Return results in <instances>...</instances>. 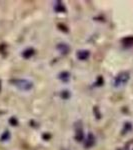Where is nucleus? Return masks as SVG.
<instances>
[{
  "label": "nucleus",
  "mask_w": 133,
  "mask_h": 150,
  "mask_svg": "<svg viewBox=\"0 0 133 150\" xmlns=\"http://www.w3.org/2000/svg\"><path fill=\"white\" fill-rule=\"evenodd\" d=\"M9 83L15 86L18 90L24 91V92H28L33 88V82L28 80V79L23 78H13L9 80Z\"/></svg>",
  "instance_id": "nucleus-1"
},
{
  "label": "nucleus",
  "mask_w": 133,
  "mask_h": 150,
  "mask_svg": "<svg viewBox=\"0 0 133 150\" xmlns=\"http://www.w3.org/2000/svg\"><path fill=\"white\" fill-rule=\"evenodd\" d=\"M130 79V73L128 71H122L118 73L113 79V86L115 88H119V87L124 86L125 84L129 81Z\"/></svg>",
  "instance_id": "nucleus-2"
},
{
  "label": "nucleus",
  "mask_w": 133,
  "mask_h": 150,
  "mask_svg": "<svg viewBox=\"0 0 133 150\" xmlns=\"http://www.w3.org/2000/svg\"><path fill=\"white\" fill-rule=\"evenodd\" d=\"M57 26H58V28H59L60 30H61V31H63V32H65V33H67V32H68V31H69V30H68V28H67L66 26L64 25V24L59 23Z\"/></svg>",
  "instance_id": "nucleus-16"
},
{
  "label": "nucleus",
  "mask_w": 133,
  "mask_h": 150,
  "mask_svg": "<svg viewBox=\"0 0 133 150\" xmlns=\"http://www.w3.org/2000/svg\"><path fill=\"white\" fill-rule=\"evenodd\" d=\"M10 137H11L10 131H9V130H5V131L2 133L1 138H0V140H1L2 142H5V141H8V140L10 139Z\"/></svg>",
  "instance_id": "nucleus-10"
},
{
  "label": "nucleus",
  "mask_w": 133,
  "mask_h": 150,
  "mask_svg": "<svg viewBox=\"0 0 133 150\" xmlns=\"http://www.w3.org/2000/svg\"><path fill=\"white\" fill-rule=\"evenodd\" d=\"M9 123H10V125H12V126H17L18 120L15 118V116H12V117H10V119H9Z\"/></svg>",
  "instance_id": "nucleus-15"
},
{
  "label": "nucleus",
  "mask_w": 133,
  "mask_h": 150,
  "mask_svg": "<svg viewBox=\"0 0 133 150\" xmlns=\"http://www.w3.org/2000/svg\"><path fill=\"white\" fill-rule=\"evenodd\" d=\"M58 78H59L62 82H65V83H66V82H68L70 79V73L68 71H62L58 74Z\"/></svg>",
  "instance_id": "nucleus-9"
},
{
  "label": "nucleus",
  "mask_w": 133,
  "mask_h": 150,
  "mask_svg": "<svg viewBox=\"0 0 133 150\" xmlns=\"http://www.w3.org/2000/svg\"><path fill=\"white\" fill-rule=\"evenodd\" d=\"M123 42L128 43V44H133V37H127L123 39Z\"/></svg>",
  "instance_id": "nucleus-18"
},
{
  "label": "nucleus",
  "mask_w": 133,
  "mask_h": 150,
  "mask_svg": "<svg viewBox=\"0 0 133 150\" xmlns=\"http://www.w3.org/2000/svg\"><path fill=\"white\" fill-rule=\"evenodd\" d=\"M56 49L61 53L62 55H66V54H68L70 51V46L67 44V43L61 42V43H58L57 44Z\"/></svg>",
  "instance_id": "nucleus-6"
},
{
  "label": "nucleus",
  "mask_w": 133,
  "mask_h": 150,
  "mask_svg": "<svg viewBox=\"0 0 133 150\" xmlns=\"http://www.w3.org/2000/svg\"><path fill=\"white\" fill-rule=\"evenodd\" d=\"M93 111H94V114H95V115H96V117H97V119H100L101 114H100V112H99V109H98L97 106H95V107H94Z\"/></svg>",
  "instance_id": "nucleus-17"
},
{
  "label": "nucleus",
  "mask_w": 133,
  "mask_h": 150,
  "mask_svg": "<svg viewBox=\"0 0 133 150\" xmlns=\"http://www.w3.org/2000/svg\"><path fill=\"white\" fill-rule=\"evenodd\" d=\"M34 54H35L34 48H27V49L24 50L21 55H22V57L25 58V59H29V58H31Z\"/></svg>",
  "instance_id": "nucleus-8"
},
{
  "label": "nucleus",
  "mask_w": 133,
  "mask_h": 150,
  "mask_svg": "<svg viewBox=\"0 0 133 150\" xmlns=\"http://www.w3.org/2000/svg\"><path fill=\"white\" fill-rule=\"evenodd\" d=\"M54 11L57 13H65L66 12V7L61 1H56L54 3Z\"/></svg>",
  "instance_id": "nucleus-7"
},
{
  "label": "nucleus",
  "mask_w": 133,
  "mask_h": 150,
  "mask_svg": "<svg viewBox=\"0 0 133 150\" xmlns=\"http://www.w3.org/2000/svg\"><path fill=\"white\" fill-rule=\"evenodd\" d=\"M117 150H133V141L128 142L125 146L121 147V148H118Z\"/></svg>",
  "instance_id": "nucleus-11"
},
{
  "label": "nucleus",
  "mask_w": 133,
  "mask_h": 150,
  "mask_svg": "<svg viewBox=\"0 0 133 150\" xmlns=\"http://www.w3.org/2000/svg\"><path fill=\"white\" fill-rule=\"evenodd\" d=\"M43 139H44V140H47V139H49L50 138V137H51V135H50V134H46V133H45V134H43Z\"/></svg>",
  "instance_id": "nucleus-19"
},
{
  "label": "nucleus",
  "mask_w": 133,
  "mask_h": 150,
  "mask_svg": "<svg viewBox=\"0 0 133 150\" xmlns=\"http://www.w3.org/2000/svg\"><path fill=\"white\" fill-rule=\"evenodd\" d=\"M60 97L63 98V99H68L70 97V92H69L68 90L61 91V93H60Z\"/></svg>",
  "instance_id": "nucleus-14"
},
{
  "label": "nucleus",
  "mask_w": 133,
  "mask_h": 150,
  "mask_svg": "<svg viewBox=\"0 0 133 150\" xmlns=\"http://www.w3.org/2000/svg\"><path fill=\"white\" fill-rule=\"evenodd\" d=\"M131 128H132V125H131V123H129V122H126L124 124V128H123V130H122V132H123V134L124 133H126V131H130L131 130Z\"/></svg>",
  "instance_id": "nucleus-13"
},
{
  "label": "nucleus",
  "mask_w": 133,
  "mask_h": 150,
  "mask_svg": "<svg viewBox=\"0 0 133 150\" xmlns=\"http://www.w3.org/2000/svg\"><path fill=\"white\" fill-rule=\"evenodd\" d=\"M103 84H104V79H103L102 76H98L97 79H96L95 83H94V85L95 86H102Z\"/></svg>",
  "instance_id": "nucleus-12"
},
{
  "label": "nucleus",
  "mask_w": 133,
  "mask_h": 150,
  "mask_svg": "<svg viewBox=\"0 0 133 150\" xmlns=\"http://www.w3.org/2000/svg\"><path fill=\"white\" fill-rule=\"evenodd\" d=\"M76 57L78 60H81V61H85V60L88 59L90 57V51L86 49H82V50H78L76 52Z\"/></svg>",
  "instance_id": "nucleus-5"
},
{
  "label": "nucleus",
  "mask_w": 133,
  "mask_h": 150,
  "mask_svg": "<svg viewBox=\"0 0 133 150\" xmlns=\"http://www.w3.org/2000/svg\"><path fill=\"white\" fill-rule=\"evenodd\" d=\"M74 128H75V135H74V138L77 142H81L84 140V130H83V125H82L81 121H77L75 122V125H74Z\"/></svg>",
  "instance_id": "nucleus-3"
},
{
  "label": "nucleus",
  "mask_w": 133,
  "mask_h": 150,
  "mask_svg": "<svg viewBox=\"0 0 133 150\" xmlns=\"http://www.w3.org/2000/svg\"><path fill=\"white\" fill-rule=\"evenodd\" d=\"M96 143V138L95 136H94V134L92 132H89L88 134H87V137L85 138V141H84V147H85L86 149H89L91 148V147H93L94 145Z\"/></svg>",
  "instance_id": "nucleus-4"
},
{
  "label": "nucleus",
  "mask_w": 133,
  "mask_h": 150,
  "mask_svg": "<svg viewBox=\"0 0 133 150\" xmlns=\"http://www.w3.org/2000/svg\"><path fill=\"white\" fill-rule=\"evenodd\" d=\"M0 91H1V81H0Z\"/></svg>",
  "instance_id": "nucleus-20"
}]
</instances>
